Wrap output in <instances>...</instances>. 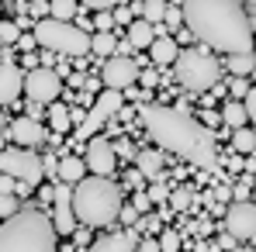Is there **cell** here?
Returning <instances> with one entry per match:
<instances>
[{"label":"cell","instance_id":"obj_1","mask_svg":"<svg viewBox=\"0 0 256 252\" xmlns=\"http://www.w3.org/2000/svg\"><path fill=\"white\" fill-rule=\"evenodd\" d=\"M187 28L222 52H253V17L239 0H184Z\"/></svg>","mask_w":256,"mask_h":252},{"label":"cell","instance_id":"obj_2","mask_svg":"<svg viewBox=\"0 0 256 252\" xmlns=\"http://www.w3.org/2000/svg\"><path fill=\"white\" fill-rule=\"evenodd\" d=\"M142 125L160 142V149H166L173 156H184V159H190L194 166H201V169H214L212 135L198 125L194 118L180 114V107L146 104L142 107Z\"/></svg>","mask_w":256,"mask_h":252},{"label":"cell","instance_id":"obj_3","mask_svg":"<svg viewBox=\"0 0 256 252\" xmlns=\"http://www.w3.org/2000/svg\"><path fill=\"white\" fill-rule=\"evenodd\" d=\"M76 190H70V204L73 214L90 225V228H100V225H111L118 221V211H122V187L111 180V176H84L80 183H73Z\"/></svg>","mask_w":256,"mask_h":252},{"label":"cell","instance_id":"obj_4","mask_svg":"<svg viewBox=\"0 0 256 252\" xmlns=\"http://www.w3.org/2000/svg\"><path fill=\"white\" fill-rule=\"evenodd\" d=\"M56 239L45 211H14L0 225V252H56Z\"/></svg>","mask_w":256,"mask_h":252},{"label":"cell","instance_id":"obj_5","mask_svg":"<svg viewBox=\"0 0 256 252\" xmlns=\"http://www.w3.org/2000/svg\"><path fill=\"white\" fill-rule=\"evenodd\" d=\"M32 38H35L38 45H45V48H52V52L73 55V59H80V55H86V52H90V35H86V28L73 24V21L42 17V21H35Z\"/></svg>","mask_w":256,"mask_h":252},{"label":"cell","instance_id":"obj_6","mask_svg":"<svg viewBox=\"0 0 256 252\" xmlns=\"http://www.w3.org/2000/svg\"><path fill=\"white\" fill-rule=\"evenodd\" d=\"M173 76L176 83H184L187 90H212V86L222 83V66L218 59H212L208 52L201 48H187V52H176L173 59Z\"/></svg>","mask_w":256,"mask_h":252},{"label":"cell","instance_id":"obj_7","mask_svg":"<svg viewBox=\"0 0 256 252\" xmlns=\"http://www.w3.org/2000/svg\"><path fill=\"white\" fill-rule=\"evenodd\" d=\"M0 173L14 176V180L24 183V187H38L42 176H45V166L32 149L14 145V149H0Z\"/></svg>","mask_w":256,"mask_h":252},{"label":"cell","instance_id":"obj_8","mask_svg":"<svg viewBox=\"0 0 256 252\" xmlns=\"http://www.w3.org/2000/svg\"><path fill=\"white\" fill-rule=\"evenodd\" d=\"M125 107V97H122V90H100L97 93V100H94V107H90V114H86L84 121H80V128H76V138L84 142V138H90V135H97V128L104 125L108 118H114L118 111Z\"/></svg>","mask_w":256,"mask_h":252},{"label":"cell","instance_id":"obj_9","mask_svg":"<svg viewBox=\"0 0 256 252\" xmlns=\"http://www.w3.org/2000/svg\"><path fill=\"white\" fill-rule=\"evenodd\" d=\"M84 163H86V173H94V176H111L114 166H118V149H114V142L104 138V135H90V138H86Z\"/></svg>","mask_w":256,"mask_h":252},{"label":"cell","instance_id":"obj_10","mask_svg":"<svg viewBox=\"0 0 256 252\" xmlns=\"http://www.w3.org/2000/svg\"><path fill=\"white\" fill-rule=\"evenodd\" d=\"M24 93L35 100V104H52L59 93H62V80L56 69L48 66H35L28 76H24Z\"/></svg>","mask_w":256,"mask_h":252},{"label":"cell","instance_id":"obj_11","mask_svg":"<svg viewBox=\"0 0 256 252\" xmlns=\"http://www.w3.org/2000/svg\"><path fill=\"white\" fill-rule=\"evenodd\" d=\"M225 232L236 239V242H253L256 235V208L253 201H236L225 211Z\"/></svg>","mask_w":256,"mask_h":252},{"label":"cell","instance_id":"obj_12","mask_svg":"<svg viewBox=\"0 0 256 252\" xmlns=\"http://www.w3.org/2000/svg\"><path fill=\"white\" fill-rule=\"evenodd\" d=\"M104 86L108 90H125V86H132L135 80H138V66L128 59V55H111L108 62H104Z\"/></svg>","mask_w":256,"mask_h":252},{"label":"cell","instance_id":"obj_13","mask_svg":"<svg viewBox=\"0 0 256 252\" xmlns=\"http://www.w3.org/2000/svg\"><path fill=\"white\" fill-rule=\"evenodd\" d=\"M52 201H56V218H52L56 235H73L76 232V214H73V204H70V187L56 190Z\"/></svg>","mask_w":256,"mask_h":252},{"label":"cell","instance_id":"obj_14","mask_svg":"<svg viewBox=\"0 0 256 252\" xmlns=\"http://www.w3.org/2000/svg\"><path fill=\"white\" fill-rule=\"evenodd\" d=\"M7 138H14V145H21V149H32V145H38L45 138V128L35 118H18L10 125V131H7Z\"/></svg>","mask_w":256,"mask_h":252},{"label":"cell","instance_id":"obj_15","mask_svg":"<svg viewBox=\"0 0 256 252\" xmlns=\"http://www.w3.org/2000/svg\"><path fill=\"white\" fill-rule=\"evenodd\" d=\"M21 90H24V76H21V69L10 66V62H4V66H0V104L18 100Z\"/></svg>","mask_w":256,"mask_h":252},{"label":"cell","instance_id":"obj_16","mask_svg":"<svg viewBox=\"0 0 256 252\" xmlns=\"http://www.w3.org/2000/svg\"><path fill=\"white\" fill-rule=\"evenodd\" d=\"M135 169L146 176V180H163V173H166V159H163V152L160 149H146V152H138L135 156Z\"/></svg>","mask_w":256,"mask_h":252},{"label":"cell","instance_id":"obj_17","mask_svg":"<svg viewBox=\"0 0 256 252\" xmlns=\"http://www.w3.org/2000/svg\"><path fill=\"white\" fill-rule=\"evenodd\" d=\"M176 52H180V45L173 42L170 35H156V38L149 42V55H152V62H156V66H173Z\"/></svg>","mask_w":256,"mask_h":252},{"label":"cell","instance_id":"obj_18","mask_svg":"<svg viewBox=\"0 0 256 252\" xmlns=\"http://www.w3.org/2000/svg\"><path fill=\"white\" fill-rule=\"evenodd\" d=\"M56 169H59V180H62L66 187L80 183V180L86 176V163L80 159V156H66L62 163H56Z\"/></svg>","mask_w":256,"mask_h":252},{"label":"cell","instance_id":"obj_19","mask_svg":"<svg viewBox=\"0 0 256 252\" xmlns=\"http://www.w3.org/2000/svg\"><path fill=\"white\" fill-rule=\"evenodd\" d=\"M90 252H135V235H104L90 246Z\"/></svg>","mask_w":256,"mask_h":252},{"label":"cell","instance_id":"obj_20","mask_svg":"<svg viewBox=\"0 0 256 252\" xmlns=\"http://www.w3.org/2000/svg\"><path fill=\"white\" fill-rule=\"evenodd\" d=\"M156 38V24H149V21H132V28H128V45L132 48H149V42Z\"/></svg>","mask_w":256,"mask_h":252},{"label":"cell","instance_id":"obj_21","mask_svg":"<svg viewBox=\"0 0 256 252\" xmlns=\"http://www.w3.org/2000/svg\"><path fill=\"white\" fill-rule=\"evenodd\" d=\"M218 118H222L228 128H242L246 121H250V114H246V107H242L239 100H228V104L222 107V114H218Z\"/></svg>","mask_w":256,"mask_h":252},{"label":"cell","instance_id":"obj_22","mask_svg":"<svg viewBox=\"0 0 256 252\" xmlns=\"http://www.w3.org/2000/svg\"><path fill=\"white\" fill-rule=\"evenodd\" d=\"M114 48H118L114 31H97V35H90V52H94V55H114Z\"/></svg>","mask_w":256,"mask_h":252},{"label":"cell","instance_id":"obj_23","mask_svg":"<svg viewBox=\"0 0 256 252\" xmlns=\"http://www.w3.org/2000/svg\"><path fill=\"white\" fill-rule=\"evenodd\" d=\"M48 125L56 128L59 135H62V131H70V125H73L70 107H62V104H56V100H52V104H48Z\"/></svg>","mask_w":256,"mask_h":252},{"label":"cell","instance_id":"obj_24","mask_svg":"<svg viewBox=\"0 0 256 252\" xmlns=\"http://www.w3.org/2000/svg\"><path fill=\"white\" fill-rule=\"evenodd\" d=\"M253 52H232V55H228V73H232V76H250V73H253Z\"/></svg>","mask_w":256,"mask_h":252},{"label":"cell","instance_id":"obj_25","mask_svg":"<svg viewBox=\"0 0 256 252\" xmlns=\"http://www.w3.org/2000/svg\"><path fill=\"white\" fill-rule=\"evenodd\" d=\"M76 3H80V0H48V17H56V21H73V17H76Z\"/></svg>","mask_w":256,"mask_h":252},{"label":"cell","instance_id":"obj_26","mask_svg":"<svg viewBox=\"0 0 256 252\" xmlns=\"http://www.w3.org/2000/svg\"><path fill=\"white\" fill-rule=\"evenodd\" d=\"M232 131H236V135H232V145H236V152H242V156H253V128L250 125H242V128H232Z\"/></svg>","mask_w":256,"mask_h":252},{"label":"cell","instance_id":"obj_27","mask_svg":"<svg viewBox=\"0 0 256 252\" xmlns=\"http://www.w3.org/2000/svg\"><path fill=\"white\" fill-rule=\"evenodd\" d=\"M166 17V0H142V21L160 24Z\"/></svg>","mask_w":256,"mask_h":252},{"label":"cell","instance_id":"obj_28","mask_svg":"<svg viewBox=\"0 0 256 252\" xmlns=\"http://www.w3.org/2000/svg\"><path fill=\"white\" fill-rule=\"evenodd\" d=\"M170 204H173V211H187L194 204V190H190V187H176L170 194Z\"/></svg>","mask_w":256,"mask_h":252},{"label":"cell","instance_id":"obj_29","mask_svg":"<svg viewBox=\"0 0 256 252\" xmlns=\"http://www.w3.org/2000/svg\"><path fill=\"white\" fill-rule=\"evenodd\" d=\"M18 38H21V24H14V21H4V17H0V42L10 45V42H18Z\"/></svg>","mask_w":256,"mask_h":252},{"label":"cell","instance_id":"obj_30","mask_svg":"<svg viewBox=\"0 0 256 252\" xmlns=\"http://www.w3.org/2000/svg\"><path fill=\"white\" fill-rule=\"evenodd\" d=\"M160 252H180V232H163L160 235Z\"/></svg>","mask_w":256,"mask_h":252},{"label":"cell","instance_id":"obj_31","mask_svg":"<svg viewBox=\"0 0 256 252\" xmlns=\"http://www.w3.org/2000/svg\"><path fill=\"white\" fill-rule=\"evenodd\" d=\"M94 28H97V31H111V28H114L111 10H94Z\"/></svg>","mask_w":256,"mask_h":252},{"label":"cell","instance_id":"obj_32","mask_svg":"<svg viewBox=\"0 0 256 252\" xmlns=\"http://www.w3.org/2000/svg\"><path fill=\"white\" fill-rule=\"evenodd\" d=\"M18 211V197L14 194H0V218H10Z\"/></svg>","mask_w":256,"mask_h":252},{"label":"cell","instance_id":"obj_33","mask_svg":"<svg viewBox=\"0 0 256 252\" xmlns=\"http://www.w3.org/2000/svg\"><path fill=\"white\" fill-rule=\"evenodd\" d=\"M250 190H253V173H246V180L236 183V201H250Z\"/></svg>","mask_w":256,"mask_h":252},{"label":"cell","instance_id":"obj_34","mask_svg":"<svg viewBox=\"0 0 256 252\" xmlns=\"http://www.w3.org/2000/svg\"><path fill=\"white\" fill-rule=\"evenodd\" d=\"M24 10H32L35 21H42V17H48V0H32V3H24Z\"/></svg>","mask_w":256,"mask_h":252},{"label":"cell","instance_id":"obj_35","mask_svg":"<svg viewBox=\"0 0 256 252\" xmlns=\"http://www.w3.org/2000/svg\"><path fill=\"white\" fill-rule=\"evenodd\" d=\"M246 93H250L246 76H232V100H239V97H246Z\"/></svg>","mask_w":256,"mask_h":252},{"label":"cell","instance_id":"obj_36","mask_svg":"<svg viewBox=\"0 0 256 252\" xmlns=\"http://www.w3.org/2000/svg\"><path fill=\"white\" fill-rule=\"evenodd\" d=\"M80 3H86L90 10H111V7H118V0H80Z\"/></svg>","mask_w":256,"mask_h":252},{"label":"cell","instance_id":"obj_37","mask_svg":"<svg viewBox=\"0 0 256 252\" xmlns=\"http://www.w3.org/2000/svg\"><path fill=\"white\" fill-rule=\"evenodd\" d=\"M111 17H114V24H132V10H128V7H114Z\"/></svg>","mask_w":256,"mask_h":252},{"label":"cell","instance_id":"obj_38","mask_svg":"<svg viewBox=\"0 0 256 252\" xmlns=\"http://www.w3.org/2000/svg\"><path fill=\"white\" fill-rule=\"evenodd\" d=\"M14 187H18V180L7 176V173H0V194H14Z\"/></svg>","mask_w":256,"mask_h":252},{"label":"cell","instance_id":"obj_39","mask_svg":"<svg viewBox=\"0 0 256 252\" xmlns=\"http://www.w3.org/2000/svg\"><path fill=\"white\" fill-rule=\"evenodd\" d=\"M135 252H160V242L156 239H142V242H135Z\"/></svg>","mask_w":256,"mask_h":252},{"label":"cell","instance_id":"obj_40","mask_svg":"<svg viewBox=\"0 0 256 252\" xmlns=\"http://www.w3.org/2000/svg\"><path fill=\"white\" fill-rule=\"evenodd\" d=\"M146 197H149V201H163V197H166V187H163V180H156V187H152Z\"/></svg>","mask_w":256,"mask_h":252},{"label":"cell","instance_id":"obj_41","mask_svg":"<svg viewBox=\"0 0 256 252\" xmlns=\"http://www.w3.org/2000/svg\"><path fill=\"white\" fill-rule=\"evenodd\" d=\"M118 218H122V221H128V225H135L138 211H135V208H125V204H122V211H118Z\"/></svg>","mask_w":256,"mask_h":252},{"label":"cell","instance_id":"obj_42","mask_svg":"<svg viewBox=\"0 0 256 252\" xmlns=\"http://www.w3.org/2000/svg\"><path fill=\"white\" fill-rule=\"evenodd\" d=\"M128 187H142V183H146V176H142V173H138V169H128Z\"/></svg>","mask_w":256,"mask_h":252},{"label":"cell","instance_id":"obj_43","mask_svg":"<svg viewBox=\"0 0 256 252\" xmlns=\"http://www.w3.org/2000/svg\"><path fill=\"white\" fill-rule=\"evenodd\" d=\"M149 208V197L146 194H135V211H146Z\"/></svg>","mask_w":256,"mask_h":252},{"label":"cell","instance_id":"obj_44","mask_svg":"<svg viewBox=\"0 0 256 252\" xmlns=\"http://www.w3.org/2000/svg\"><path fill=\"white\" fill-rule=\"evenodd\" d=\"M138 80L146 86H156V73H138Z\"/></svg>","mask_w":256,"mask_h":252},{"label":"cell","instance_id":"obj_45","mask_svg":"<svg viewBox=\"0 0 256 252\" xmlns=\"http://www.w3.org/2000/svg\"><path fill=\"white\" fill-rule=\"evenodd\" d=\"M194 232H198V235H208V232H212V221H201V225H194Z\"/></svg>","mask_w":256,"mask_h":252},{"label":"cell","instance_id":"obj_46","mask_svg":"<svg viewBox=\"0 0 256 252\" xmlns=\"http://www.w3.org/2000/svg\"><path fill=\"white\" fill-rule=\"evenodd\" d=\"M166 17H170L173 24H180V21H184V17H180V10H170V7H166Z\"/></svg>","mask_w":256,"mask_h":252},{"label":"cell","instance_id":"obj_47","mask_svg":"<svg viewBox=\"0 0 256 252\" xmlns=\"http://www.w3.org/2000/svg\"><path fill=\"white\" fill-rule=\"evenodd\" d=\"M0 149H7V131L0 128Z\"/></svg>","mask_w":256,"mask_h":252},{"label":"cell","instance_id":"obj_48","mask_svg":"<svg viewBox=\"0 0 256 252\" xmlns=\"http://www.w3.org/2000/svg\"><path fill=\"white\" fill-rule=\"evenodd\" d=\"M242 252H253V249H242Z\"/></svg>","mask_w":256,"mask_h":252}]
</instances>
